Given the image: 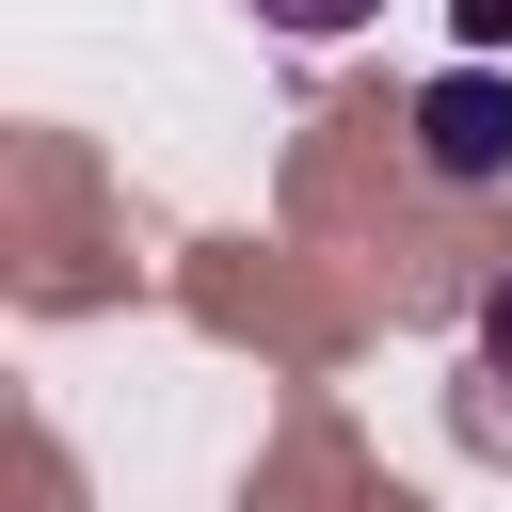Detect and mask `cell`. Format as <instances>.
Listing matches in <instances>:
<instances>
[{"mask_svg":"<svg viewBox=\"0 0 512 512\" xmlns=\"http://www.w3.org/2000/svg\"><path fill=\"white\" fill-rule=\"evenodd\" d=\"M480 368L512 384V288H480Z\"/></svg>","mask_w":512,"mask_h":512,"instance_id":"obj_4","label":"cell"},{"mask_svg":"<svg viewBox=\"0 0 512 512\" xmlns=\"http://www.w3.org/2000/svg\"><path fill=\"white\" fill-rule=\"evenodd\" d=\"M448 16H464V48H480V64L512 48V0H448Z\"/></svg>","mask_w":512,"mask_h":512,"instance_id":"obj_3","label":"cell"},{"mask_svg":"<svg viewBox=\"0 0 512 512\" xmlns=\"http://www.w3.org/2000/svg\"><path fill=\"white\" fill-rule=\"evenodd\" d=\"M416 160H432L448 192H496V176H512V80H496V64L416 80Z\"/></svg>","mask_w":512,"mask_h":512,"instance_id":"obj_1","label":"cell"},{"mask_svg":"<svg viewBox=\"0 0 512 512\" xmlns=\"http://www.w3.org/2000/svg\"><path fill=\"white\" fill-rule=\"evenodd\" d=\"M256 16H272V32H304V48H320V32H368V16H384V0H256Z\"/></svg>","mask_w":512,"mask_h":512,"instance_id":"obj_2","label":"cell"}]
</instances>
